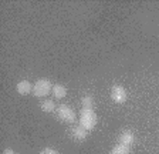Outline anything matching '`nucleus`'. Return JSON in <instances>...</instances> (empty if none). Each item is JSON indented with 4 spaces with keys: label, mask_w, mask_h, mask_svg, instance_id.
I'll return each instance as SVG.
<instances>
[{
    "label": "nucleus",
    "mask_w": 159,
    "mask_h": 154,
    "mask_svg": "<svg viewBox=\"0 0 159 154\" xmlns=\"http://www.w3.org/2000/svg\"><path fill=\"white\" fill-rule=\"evenodd\" d=\"M80 126L84 127L87 131H91L95 128L97 123H98V116L94 110H87V108H81L80 111Z\"/></svg>",
    "instance_id": "obj_1"
},
{
    "label": "nucleus",
    "mask_w": 159,
    "mask_h": 154,
    "mask_svg": "<svg viewBox=\"0 0 159 154\" xmlns=\"http://www.w3.org/2000/svg\"><path fill=\"white\" fill-rule=\"evenodd\" d=\"M56 116L60 121L67 124H73L77 120V114L73 107H70L67 104H60L56 110Z\"/></svg>",
    "instance_id": "obj_2"
},
{
    "label": "nucleus",
    "mask_w": 159,
    "mask_h": 154,
    "mask_svg": "<svg viewBox=\"0 0 159 154\" xmlns=\"http://www.w3.org/2000/svg\"><path fill=\"white\" fill-rule=\"evenodd\" d=\"M54 84L48 80V79H39V80L34 83L33 87V94L34 97H46L51 93Z\"/></svg>",
    "instance_id": "obj_3"
},
{
    "label": "nucleus",
    "mask_w": 159,
    "mask_h": 154,
    "mask_svg": "<svg viewBox=\"0 0 159 154\" xmlns=\"http://www.w3.org/2000/svg\"><path fill=\"white\" fill-rule=\"evenodd\" d=\"M109 96H111V100L116 104H124L126 101V99H128V93H126L125 87L121 86V84H114L111 87Z\"/></svg>",
    "instance_id": "obj_4"
},
{
    "label": "nucleus",
    "mask_w": 159,
    "mask_h": 154,
    "mask_svg": "<svg viewBox=\"0 0 159 154\" xmlns=\"http://www.w3.org/2000/svg\"><path fill=\"white\" fill-rule=\"evenodd\" d=\"M70 137L73 138L74 141H78V143H81V141H84L87 137H88V131L85 130L84 127H81V126H74V127H71V130H70Z\"/></svg>",
    "instance_id": "obj_5"
},
{
    "label": "nucleus",
    "mask_w": 159,
    "mask_h": 154,
    "mask_svg": "<svg viewBox=\"0 0 159 154\" xmlns=\"http://www.w3.org/2000/svg\"><path fill=\"white\" fill-rule=\"evenodd\" d=\"M33 87H34V84H31L29 80H21L16 84V90L20 96H27V94H30L33 91Z\"/></svg>",
    "instance_id": "obj_6"
},
{
    "label": "nucleus",
    "mask_w": 159,
    "mask_h": 154,
    "mask_svg": "<svg viewBox=\"0 0 159 154\" xmlns=\"http://www.w3.org/2000/svg\"><path fill=\"white\" fill-rule=\"evenodd\" d=\"M134 141H135V134L132 133L131 130H124L122 133L119 134V138H118V143L119 144H125V146H132Z\"/></svg>",
    "instance_id": "obj_7"
},
{
    "label": "nucleus",
    "mask_w": 159,
    "mask_h": 154,
    "mask_svg": "<svg viewBox=\"0 0 159 154\" xmlns=\"http://www.w3.org/2000/svg\"><path fill=\"white\" fill-rule=\"evenodd\" d=\"M51 94H53V97L57 99V100H61L67 96V89L66 86L63 84H54L53 86V90H51Z\"/></svg>",
    "instance_id": "obj_8"
},
{
    "label": "nucleus",
    "mask_w": 159,
    "mask_h": 154,
    "mask_svg": "<svg viewBox=\"0 0 159 154\" xmlns=\"http://www.w3.org/2000/svg\"><path fill=\"white\" fill-rule=\"evenodd\" d=\"M40 108H41V111H44V113H53V111L57 110V106H56V103H54V100L46 99V100H43L40 103Z\"/></svg>",
    "instance_id": "obj_9"
},
{
    "label": "nucleus",
    "mask_w": 159,
    "mask_h": 154,
    "mask_svg": "<svg viewBox=\"0 0 159 154\" xmlns=\"http://www.w3.org/2000/svg\"><path fill=\"white\" fill-rule=\"evenodd\" d=\"M94 106H95V100L91 94H85L83 99H81V107L87 108V110H94Z\"/></svg>",
    "instance_id": "obj_10"
},
{
    "label": "nucleus",
    "mask_w": 159,
    "mask_h": 154,
    "mask_svg": "<svg viewBox=\"0 0 159 154\" xmlns=\"http://www.w3.org/2000/svg\"><path fill=\"white\" fill-rule=\"evenodd\" d=\"M108 154H129V146H125V144H116L115 147L111 148Z\"/></svg>",
    "instance_id": "obj_11"
},
{
    "label": "nucleus",
    "mask_w": 159,
    "mask_h": 154,
    "mask_svg": "<svg viewBox=\"0 0 159 154\" xmlns=\"http://www.w3.org/2000/svg\"><path fill=\"white\" fill-rule=\"evenodd\" d=\"M39 154H60V153H58V150H56L53 147H44Z\"/></svg>",
    "instance_id": "obj_12"
},
{
    "label": "nucleus",
    "mask_w": 159,
    "mask_h": 154,
    "mask_svg": "<svg viewBox=\"0 0 159 154\" xmlns=\"http://www.w3.org/2000/svg\"><path fill=\"white\" fill-rule=\"evenodd\" d=\"M3 154H16V151H14L13 148H4Z\"/></svg>",
    "instance_id": "obj_13"
}]
</instances>
